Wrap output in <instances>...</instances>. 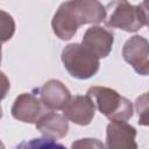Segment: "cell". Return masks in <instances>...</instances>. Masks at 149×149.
<instances>
[{
    "label": "cell",
    "instance_id": "18",
    "mask_svg": "<svg viewBox=\"0 0 149 149\" xmlns=\"http://www.w3.org/2000/svg\"><path fill=\"white\" fill-rule=\"evenodd\" d=\"M0 149H5V146H3V143H2L1 140H0Z\"/></svg>",
    "mask_w": 149,
    "mask_h": 149
},
{
    "label": "cell",
    "instance_id": "11",
    "mask_svg": "<svg viewBox=\"0 0 149 149\" xmlns=\"http://www.w3.org/2000/svg\"><path fill=\"white\" fill-rule=\"evenodd\" d=\"M35 126L40 133L51 140L64 137L69 130V122L66 118L62 114L50 111L42 115L35 123Z\"/></svg>",
    "mask_w": 149,
    "mask_h": 149
},
{
    "label": "cell",
    "instance_id": "15",
    "mask_svg": "<svg viewBox=\"0 0 149 149\" xmlns=\"http://www.w3.org/2000/svg\"><path fill=\"white\" fill-rule=\"evenodd\" d=\"M135 108L139 114V123L148 125V93H143L135 101Z\"/></svg>",
    "mask_w": 149,
    "mask_h": 149
},
{
    "label": "cell",
    "instance_id": "9",
    "mask_svg": "<svg viewBox=\"0 0 149 149\" xmlns=\"http://www.w3.org/2000/svg\"><path fill=\"white\" fill-rule=\"evenodd\" d=\"M65 2L79 27L86 23H99L106 19L107 9L99 1L73 0Z\"/></svg>",
    "mask_w": 149,
    "mask_h": 149
},
{
    "label": "cell",
    "instance_id": "19",
    "mask_svg": "<svg viewBox=\"0 0 149 149\" xmlns=\"http://www.w3.org/2000/svg\"><path fill=\"white\" fill-rule=\"evenodd\" d=\"M2 118V108H1V106H0V119Z\"/></svg>",
    "mask_w": 149,
    "mask_h": 149
},
{
    "label": "cell",
    "instance_id": "7",
    "mask_svg": "<svg viewBox=\"0 0 149 149\" xmlns=\"http://www.w3.org/2000/svg\"><path fill=\"white\" fill-rule=\"evenodd\" d=\"M113 42L114 34L111 29L101 26H92L85 31L81 44L100 59L109 55Z\"/></svg>",
    "mask_w": 149,
    "mask_h": 149
},
{
    "label": "cell",
    "instance_id": "4",
    "mask_svg": "<svg viewBox=\"0 0 149 149\" xmlns=\"http://www.w3.org/2000/svg\"><path fill=\"white\" fill-rule=\"evenodd\" d=\"M122 56L139 74L147 76L149 73V43L144 37L132 36L122 48Z\"/></svg>",
    "mask_w": 149,
    "mask_h": 149
},
{
    "label": "cell",
    "instance_id": "17",
    "mask_svg": "<svg viewBox=\"0 0 149 149\" xmlns=\"http://www.w3.org/2000/svg\"><path fill=\"white\" fill-rule=\"evenodd\" d=\"M9 88H10L9 79L7 78V76L3 72L0 71V101L6 97Z\"/></svg>",
    "mask_w": 149,
    "mask_h": 149
},
{
    "label": "cell",
    "instance_id": "13",
    "mask_svg": "<svg viewBox=\"0 0 149 149\" xmlns=\"http://www.w3.org/2000/svg\"><path fill=\"white\" fill-rule=\"evenodd\" d=\"M15 149H66L62 143L56 142L55 140L42 137V139H31L22 141L16 146Z\"/></svg>",
    "mask_w": 149,
    "mask_h": 149
},
{
    "label": "cell",
    "instance_id": "6",
    "mask_svg": "<svg viewBox=\"0 0 149 149\" xmlns=\"http://www.w3.org/2000/svg\"><path fill=\"white\" fill-rule=\"evenodd\" d=\"M136 129L125 121H112L106 129L105 149H137Z\"/></svg>",
    "mask_w": 149,
    "mask_h": 149
},
{
    "label": "cell",
    "instance_id": "5",
    "mask_svg": "<svg viewBox=\"0 0 149 149\" xmlns=\"http://www.w3.org/2000/svg\"><path fill=\"white\" fill-rule=\"evenodd\" d=\"M47 112H49V109L43 105L41 99L33 93L20 94L12 107V115L16 120L27 123H36Z\"/></svg>",
    "mask_w": 149,
    "mask_h": 149
},
{
    "label": "cell",
    "instance_id": "8",
    "mask_svg": "<svg viewBox=\"0 0 149 149\" xmlns=\"http://www.w3.org/2000/svg\"><path fill=\"white\" fill-rule=\"evenodd\" d=\"M94 113L95 105L87 94L71 97L66 106L63 108V115L66 120H70L79 126L90 125L94 118Z\"/></svg>",
    "mask_w": 149,
    "mask_h": 149
},
{
    "label": "cell",
    "instance_id": "10",
    "mask_svg": "<svg viewBox=\"0 0 149 149\" xmlns=\"http://www.w3.org/2000/svg\"><path fill=\"white\" fill-rule=\"evenodd\" d=\"M41 101L48 109H63L69 102L71 94L69 88L57 79H50L40 90Z\"/></svg>",
    "mask_w": 149,
    "mask_h": 149
},
{
    "label": "cell",
    "instance_id": "16",
    "mask_svg": "<svg viewBox=\"0 0 149 149\" xmlns=\"http://www.w3.org/2000/svg\"><path fill=\"white\" fill-rule=\"evenodd\" d=\"M71 149H105L98 139H80L71 144Z\"/></svg>",
    "mask_w": 149,
    "mask_h": 149
},
{
    "label": "cell",
    "instance_id": "2",
    "mask_svg": "<svg viewBox=\"0 0 149 149\" xmlns=\"http://www.w3.org/2000/svg\"><path fill=\"white\" fill-rule=\"evenodd\" d=\"M112 13L106 21L109 28H119L125 31H136L148 24V1L133 6L128 1H114L108 5Z\"/></svg>",
    "mask_w": 149,
    "mask_h": 149
},
{
    "label": "cell",
    "instance_id": "14",
    "mask_svg": "<svg viewBox=\"0 0 149 149\" xmlns=\"http://www.w3.org/2000/svg\"><path fill=\"white\" fill-rule=\"evenodd\" d=\"M15 33V22L10 14L0 9V43L7 42Z\"/></svg>",
    "mask_w": 149,
    "mask_h": 149
},
{
    "label": "cell",
    "instance_id": "1",
    "mask_svg": "<svg viewBox=\"0 0 149 149\" xmlns=\"http://www.w3.org/2000/svg\"><path fill=\"white\" fill-rule=\"evenodd\" d=\"M87 95L93 100L99 112L111 121L126 122L133 116L132 102L121 97L115 90L105 86H92L88 88Z\"/></svg>",
    "mask_w": 149,
    "mask_h": 149
},
{
    "label": "cell",
    "instance_id": "3",
    "mask_svg": "<svg viewBox=\"0 0 149 149\" xmlns=\"http://www.w3.org/2000/svg\"><path fill=\"white\" fill-rule=\"evenodd\" d=\"M62 62L66 71L74 78L87 79L99 70V58L81 43H70L62 51Z\"/></svg>",
    "mask_w": 149,
    "mask_h": 149
},
{
    "label": "cell",
    "instance_id": "12",
    "mask_svg": "<svg viewBox=\"0 0 149 149\" xmlns=\"http://www.w3.org/2000/svg\"><path fill=\"white\" fill-rule=\"evenodd\" d=\"M51 27L55 35L64 41L70 40L77 33L79 26L74 20L71 10L69 9L66 2H63L58 7L57 12L52 17Z\"/></svg>",
    "mask_w": 149,
    "mask_h": 149
},
{
    "label": "cell",
    "instance_id": "20",
    "mask_svg": "<svg viewBox=\"0 0 149 149\" xmlns=\"http://www.w3.org/2000/svg\"><path fill=\"white\" fill-rule=\"evenodd\" d=\"M0 64H1V43H0Z\"/></svg>",
    "mask_w": 149,
    "mask_h": 149
}]
</instances>
